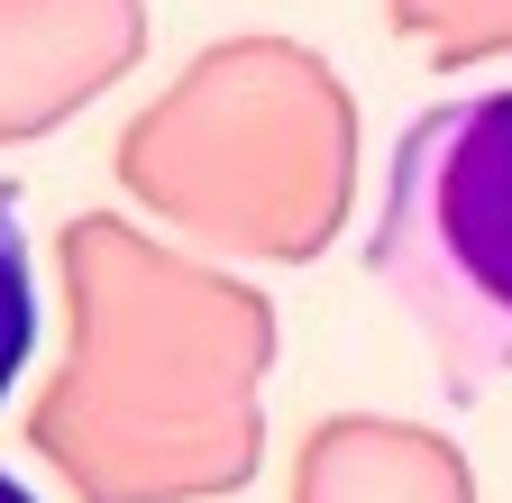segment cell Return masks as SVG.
<instances>
[{"instance_id": "cell-1", "label": "cell", "mask_w": 512, "mask_h": 503, "mask_svg": "<svg viewBox=\"0 0 512 503\" xmlns=\"http://www.w3.org/2000/svg\"><path fill=\"white\" fill-rule=\"evenodd\" d=\"M366 266L458 403L512 375V83L430 101L394 138Z\"/></svg>"}, {"instance_id": "cell-2", "label": "cell", "mask_w": 512, "mask_h": 503, "mask_svg": "<svg viewBox=\"0 0 512 503\" xmlns=\"http://www.w3.org/2000/svg\"><path fill=\"white\" fill-rule=\"evenodd\" d=\"M37 357V247H28V211L0 183V403Z\"/></svg>"}, {"instance_id": "cell-3", "label": "cell", "mask_w": 512, "mask_h": 503, "mask_svg": "<svg viewBox=\"0 0 512 503\" xmlns=\"http://www.w3.org/2000/svg\"><path fill=\"white\" fill-rule=\"evenodd\" d=\"M0 503H37V485H19L10 467H0Z\"/></svg>"}]
</instances>
